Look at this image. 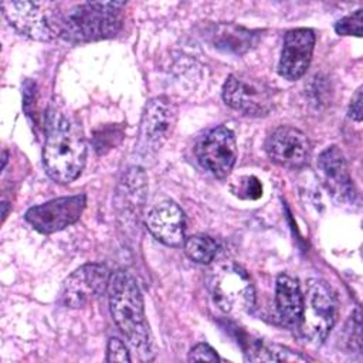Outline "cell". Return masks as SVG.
<instances>
[{
    "mask_svg": "<svg viewBox=\"0 0 363 363\" xmlns=\"http://www.w3.org/2000/svg\"><path fill=\"white\" fill-rule=\"evenodd\" d=\"M85 160L86 143L81 125L61 111H51L43 147L47 174L57 183H71L81 174Z\"/></svg>",
    "mask_w": 363,
    "mask_h": 363,
    "instance_id": "1",
    "label": "cell"
},
{
    "mask_svg": "<svg viewBox=\"0 0 363 363\" xmlns=\"http://www.w3.org/2000/svg\"><path fill=\"white\" fill-rule=\"evenodd\" d=\"M109 309L113 322L128 339L140 360L155 356L152 333L145 315V303L135 277L123 269L111 274L108 285Z\"/></svg>",
    "mask_w": 363,
    "mask_h": 363,
    "instance_id": "2",
    "label": "cell"
},
{
    "mask_svg": "<svg viewBox=\"0 0 363 363\" xmlns=\"http://www.w3.org/2000/svg\"><path fill=\"white\" fill-rule=\"evenodd\" d=\"M122 1L82 3L68 11H51V24L55 35L74 43L109 38L122 27Z\"/></svg>",
    "mask_w": 363,
    "mask_h": 363,
    "instance_id": "3",
    "label": "cell"
},
{
    "mask_svg": "<svg viewBox=\"0 0 363 363\" xmlns=\"http://www.w3.org/2000/svg\"><path fill=\"white\" fill-rule=\"evenodd\" d=\"M339 302L332 286L312 278L306 282L299 329L311 343H322L336 323Z\"/></svg>",
    "mask_w": 363,
    "mask_h": 363,
    "instance_id": "4",
    "label": "cell"
},
{
    "mask_svg": "<svg viewBox=\"0 0 363 363\" xmlns=\"http://www.w3.org/2000/svg\"><path fill=\"white\" fill-rule=\"evenodd\" d=\"M210 292L214 303L228 315L245 313L255 302V291L250 275L234 262L214 268L210 278Z\"/></svg>",
    "mask_w": 363,
    "mask_h": 363,
    "instance_id": "5",
    "label": "cell"
},
{
    "mask_svg": "<svg viewBox=\"0 0 363 363\" xmlns=\"http://www.w3.org/2000/svg\"><path fill=\"white\" fill-rule=\"evenodd\" d=\"M223 99L234 111L247 116H265L274 108V89L261 79L233 74L223 85Z\"/></svg>",
    "mask_w": 363,
    "mask_h": 363,
    "instance_id": "6",
    "label": "cell"
},
{
    "mask_svg": "<svg viewBox=\"0 0 363 363\" xmlns=\"http://www.w3.org/2000/svg\"><path fill=\"white\" fill-rule=\"evenodd\" d=\"M177 118V109L167 96L152 98L143 109L138 150L142 155L156 153L170 138Z\"/></svg>",
    "mask_w": 363,
    "mask_h": 363,
    "instance_id": "7",
    "label": "cell"
},
{
    "mask_svg": "<svg viewBox=\"0 0 363 363\" xmlns=\"http://www.w3.org/2000/svg\"><path fill=\"white\" fill-rule=\"evenodd\" d=\"M199 163L217 179H225L237 160V140L231 129L224 125L207 130L196 143Z\"/></svg>",
    "mask_w": 363,
    "mask_h": 363,
    "instance_id": "8",
    "label": "cell"
},
{
    "mask_svg": "<svg viewBox=\"0 0 363 363\" xmlns=\"http://www.w3.org/2000/svg\"><path fill=\"white\" fill-rule=\"evenodd\" d=\"M85 204V194L52 199L43 204L30 207L26 213V221L43 234H52L78 221Z\"/></svg>",
    "mask_w": 363,
    "mask_h": 363,
    "instance_id": "9",
    "label": "cell"
},
{
    "mask_svg": "<svg viewBox=\"0 0 363 363\" xmlns=\"http://www.w3.org/2000/svg\"><path fill=\"white\" fill-rule=\"evenodd\" d=\"M109 279L111 272L105 265L85 264L64 281L60 299L68 308H82L108 291Z\"/></svg>",
    "mask_w": 363,
    "mask_h": 363,
    "instance_id": "10",
    "label": "cell"
},
{
    "mask_svg": "<svg viewBox=\"0 0 363 363\" xmlns=\"http://www.w3.org/2000/svg\"><path fill=\"white\" fill-rule=\"evenodd\" d=\"M147 196V177L142 167H129L116 189L113 206L121 225L133 228L139 223Z\"/></svg>",
    "mask_w": 363,
    "mask_h": 363,
    "instance_id": "11",
    "label": "cell"
},
{
    "mask_svg": "<svg viewBox=\"0 0 363 363\" xmlns=\"http://www.w3.org/2000/svg\"><path fill=\"white\" fill-rule=\"evenodd\" d=\"M1 10L9 23L21 34L38 40L51 41L55 31L51 24V13L37 1H1Z\"/></svg>",
    "mask_w": 363,
    "mask_h": 363,
    "instance_id": "12",
    "label": "cell"
},
{
    "mask_svg": "<svg viewBox=\"0 0 363 363\" xmlns=\"http://www.w3.org/2000/svg\"><path fill=\"white\" fill-rule=\"evenodd\" d=\"M265 150L274 163L288 169H298L308 163L311 143L303 132L284 125L267 138Z\"/></svg>",
    "mask_w": 363,
    "mask_h": 363,
    "instance_id": "13",
    "label": "cell"
},
{
    "mask_svg": "<svg viewBox=\"0 0 363 363\" xmlns=\"http://www.w3.org/2000/svg\"><path fill=\"white\" fill-rule=\"evenodd\" d=\"M315 47V34L309 28H295L285 34L278 62V74L288 79H299L308 69Z\"/></svg>",
    "mask_w": 363,
    "mask_h": 363,
    "instance_id": "14",
    "label": "cell"
},
{
    "mask_svg": "<svg viewBox=\"0 0 363 363\" xmlns=\"http://www.w3.org/2000/svg\"><path fill=\"white\" fill-rule=\"evenodd\" d=\"M145 224L149 233L167 247H182L184 242V213L172 200L156 203L147 213Z\"/></svg>",
    "mask_w": 363,
    "mask_h": 363,
    "instance_id": "15",
    "label": "cell"
},
{
    "mask_svg": "<svg viewBox=\"0 0 363 363\" xmlns=\"http://www.w3.org/2000/svg\"><path fill=\"white\" fill-rule=\"evenodd\" d=\"M318 169L333 196L339 200H353L354 191L347 163L337 146H329L319 155Z\"/></svg>",
    "mask_w": 363,
    "mask_h": 363,
    "instance_id": "16",
    "label": "cell"
},
{
    "mask_svg": "<svg viewBox=\"0 0 363 363\" xmlns=\"http://www.w3.org/2000/svg\"><path fill=\"white\" fill-rule=\"evenodd\" d=\"M303 308V294L298 279L288 274H281L275 284V309L281 322L289 328L301 323Z\"/></svg>",
    "mask_w": 363,
    "mask_h": 363,
    "instance_id": "17",
    "label": "cell"
},
{
    "mask_svg": "<svg viewBox=\"0 0 363 363\" xmlns=\"http://www.w3.org/2000/svg\"><path fill=\"white\" fill-rule=\"evenodd\" d=\"M210 35L216 48L234 54L245 52L257 41V35L252 31L234 24H218Z\"/></svg>",
    "mask_w": 363,
    "mask_h": 363,
    "instance_id": "18",
    "label": "cell"
},
{
    "mask_svg": "<svg viewBox=\"0 0 363 363\" xmlns=\"http://www.w3.org/2000/svg\"><path fill=\"white\" fill-rule=\"evenodd\" d=\"M248 360L251 362H305L306 357L275 343L254 342L250 347Z\"/></svg>",
    "mask_w": 363,
    "mask_h": 363,
    "instance_id": "19",
    "label": "cell"
},
{
    "mask_svg": "<svg viewBox=\"0 0 363 363\" xmlns=\"http://www.w3.org/2000/svg\"><path fill=\"white\" fill-rule=\"evenodd\" d=\"M186 255L197 262V264H210L217 252H218V242L204 234H196L184 240L183 242Z\"/></svg>",
    "mask_w": 363,
    "mask_h": 363,
    "instance_id": "20",
    "label": "cell"
},
{
    "mask_svg": "<svg viewBox=\"0 0 363 363\" xmlns=\"http://www.w3.org/2000/svg\"><path fill=\"white\" fill-rule=\"evenodd\" d=\"M123 138V130L119 126H104L94 135V147L98 155H105L115 149Z\"/></svg>",
    "mask_w": 363,
    "mask_h": 363,
    "instance_id": "21",
    "label": "cell"
},
{
    "mask_svg": "<svg viewBox=\"0 0 363 363\" xmlns=\"http://www.w3.org/2000/svg\"><path fill=\"white\" fill-rule=\"evenodd\" d=\"M362 28H363V10L359 9L353 14H349L343 18H340L335 24V30L340 35H356L362 37Z\"/></svg>",
    "mask_w": 363,
    "mask_h": 363,
    "instance_id": "22",
    "label": "cell"
},
{
    "mask_svg": "<svg viewBox=\"0 0 363 363\" xmlns=\"http://www.w3.org/2000/svg\"><path fill=\"white\" fill-rule=\"evenodd\" d=\"M360 309L356 308V311L352 313L347 326H346V345L349 349H356V352H360V343H362V336H360Z\"/></svg>",
    "mask_w": 363,
    "mask_h": 363,
    "instance_id": "23",
    "label": "cell"
},
{
    "mask_svg": "<svg viewBox=\"0 0 363 363\" xmlns=\"http://www.w3.org/2000/svg\"><path fill=\"white\" fill-rule=\"evenodd\" d=\"M235 194L240 196L241 199L255 200V199L261 197L262 186H261V183H259V180L257 177L245 176V177L240 179L238 189L235 190Z\"/></svg>",
    "mask_w": 363,
    "mask_h": 363,
    "instance_id": "24",
    "label": "cell"
},
{
    "mask_svg": "<svg viewBox=\"0 0 363 363\" xmlns=\"http://www.w3.org/2000/svg\"><path fill=\"white\" fill-rule=\"evenodd\" d=\"M125 343L118 337H111L106 346V362H130Z\"/></svg>",
    "mask_w": 363,
    "mask_h": 363,
    "instance_id": "25",
    "label": "cell"
},
{
    "mask_svg": "<svg viewBox=\"0 0 363 363\" xmlns=\"http://www.w3.org/2000/svg\"><path fill=\"white\" fill-rule=\"evenodd\" d=\"M189 362H220L221 357L207 343H197L189 353Z\"/></svg>",
    "mask_w": 363,
    "mask_h": 363,
    "instance_id": "26",
    "label": "cell"
},
{
    "mask_svg": "<svg viewBox=\"0 0 363 363\" xmlns=\"http://www.w3.org/2000/svg\"><path fill=\"white\" fill-rule=\"evenodd\" d=\"M347 116L356 122L362 121L363 116V109H362V88H359L354 94V96L350 101L349 109H347Z\"/></svg>",
    "mask_w": 363,
    "mask_h": 363,
    "instance_id": "27",
    "label": "cell"
},
{
    "mask_svg": "<svg viewBox=\"0 0 363 363\" xmlns=\"http://www.w3.org/2000/svg\"><path fill=\"white\" fill-rule=\"evenodd\" d=\"M1 207H3V213H1V216H3V220L7 217V203L4 201L3 204H1Z\"/></svg>",
    "mask_w": 363,
    "mask_h": 363,
    "instance_id": "28",
    "label": "cell"
}]
</instances>
